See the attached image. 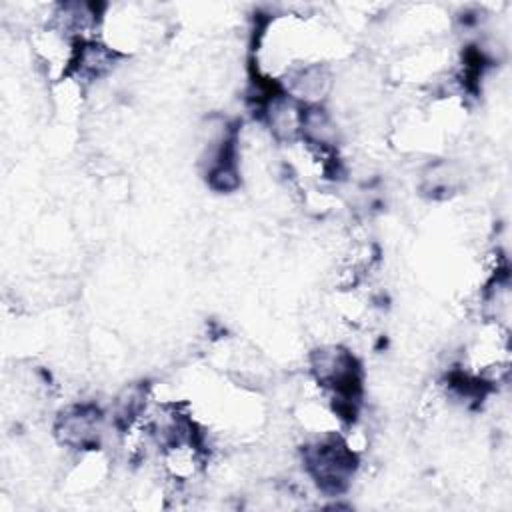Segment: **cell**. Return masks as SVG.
Here are the masks:
<instances>
[{
  "instance_id": "6da1fadb",
  "label": "cell",
  "mask_w": 512,
  "mask_h": 512,
  "mask_svg": "<svg viewBox=\"0 0 512 512\" xmlns=\"http://www.w3.org/2000/svg\"><path fill=\"white\" fill-rule=\"evenodd\" d=\"M304 464L320 490L338 494L352 480L356 456L340 438H326L304 448Z\"/></svg>"
},
{
  "instance_id": "7a4b0ae2",
  "label": "cell",
  "mask_w": 512,
  "mask_h": 512,
  "mask_svg": "<svg viewBox=\"0 0 512 512\" xmlns=\"http://www.w3.org/2000/svg\"><path fill=\"white\" fill-rule=\"evenodd\" d=\"M102 432V412L92 404L66 408L56 420V436L70 448H94Z\"/></svg>"
}]
</instances>
